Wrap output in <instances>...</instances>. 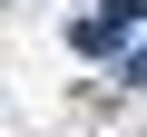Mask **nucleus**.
I'll return each instance as SVG.
<instances>
[{"label": "nucleus", "instance_id": "obj_1", "mask_svg": "<svg viewBox=\"0 0 147 137\" xmlns=\"http://www.w3.org/2000/svg\"><path fill=\"white\" fill-rule=\"evenodd\" d=\"M127 30H147V0H108V10H98V20H79V30H69V39H79V49L98 59V49H118Z\"/></svg>", "mask_w": 147, "mask_h": 137}, {"label": "nucleus", "instance_id": "obj_2", "mask_svg": "<svg viewBox=\"0 0 147 137\" xmlns=\"http://www.w3.org/2000/svg\"><path fill=\"white\" fill-rule=\"evenodd\" d=\"M118 79H127V88H147V49H137V59H127V68H118Z\"/></svg>", "mask_w": 147, "mask_h": 137}]
</instances>
